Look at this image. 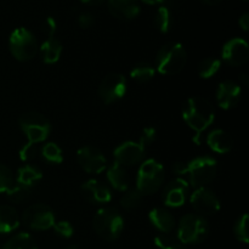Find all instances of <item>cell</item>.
<instances>
[{
  "instance_id": "cell-1",
  "label": "cell",
  "mask_w": 249,
  "mask_h": 249,
  "mask_svg": "<svg viewBox=\"0 0 249 249\" xmlns=\"http://www.w3.org/2000/svg\"><path fill=\"white\" fill-rule=\"evenodd\" d=\"M182 118L190 129L201 135L214 123L215 111L211 101L204 97H190L182 108Z\"/></svg>"
},
{
  "instance_id": "cell-2",
  "label": "cell",
  "mask_w": 249,
  "mask_h": 249,
  "mask_svg": "<svg viewBox=\"0 0 249 249\" xmlns=\"http://www.w3.org/2000/svg\"><path fill=\"white\" fill-rule=\"evenodd\" d=\"M92 228L105 241H116L124 230V218L114 207H102L92 219Z\"/></svg>"
},
{
  "instance_id": "cell-3",
  "label": "cell",
  "mask_w": 249,
  "mask_h": 249,
  "mask_svg": "<svg viewBox=\"0 0 249 249\" xmlns=\"http://www.w3.org/2000/svg\"><path fill=\"white\" fill-rule=\"evenodd\" d=\"M187 62V53L180 43H168L158 50L155 68L164 75H174L181 72Z\"/></svg>"
},
{
  "instance_id": "cell-4",
  "label": "cell",
  "mask_w": 249,
  "mask_h": 249,
  "mask_svg": "<svg viewBox=\"0 0 249 249\" xmlns=\"http://www.w3.org/2000/svg\"><path fill=\"white\" fill-rule=\"evenodd\" d=\"M209 224L204 216L196 213L185 214L178 224L177 238L182 245H198L209 235Z\"/></svg>"
},
{
  "instance_id": "cell-5",
  "label": "cell",
  "mask_w": 249,
  "mask_h": 249,
  "mask_svg": "<svg viewBox=\"0 0 249 249\" xmlns=\"http://www.w3.org/2000/svg\"><path fill=\"white\" fill-rule=\"evenodd\" d=\"M164 165L157 160H146L140 164L136 175V190L142 195L158 192L164 182Z\"/></svg>"
},
{
  "instance_id": "cell-6",
  "label": "cell",
  "mask_w": 249,
  "mask_h": 249,
  "mask_svg": "<svg viewBox=\"0 0 249 249\" xmlns=\"http://www.w3.org/2000/svg\"><path fill=\"white\" fill-rule=\"evenodd\" d=\"M218 173V162L211 156H199L187 163L189 184L194 189L206 187L215 179Z\"/></svg>"
},
{
  "instance_id": "cell-7",
  "label": "cell",
  "mask_w": 249,
  "mask_h": 249,
  "mask_svg": "<svg viewBox=\"0 0 249 249\" xmlns=\"http://www.w3.org/2000/svg\"><path fill=\"white\" fill-rule=\"evenodd\" d=\"M9 49L11 55L17 61L27 62L36 57L39 51V45L36 36L29 29L19 27L10 36Z\"/></svg>"
},
{
  "instance_id": "cell-8",
  "label": "cell",
  "mask_w": 249,
  "mask_h": 249,
  "mask_svg": "<svg viewBox=\"0 0 249 249\" xmlns=\"http://www.w3.org/2000/svg\"><path fill=\"white\" fill-rule=\"evenodd\" d=\"M19 128L28 139L29 143L43 142L51 133V124L44 114L39 112H26L19 117Z\"/></svg>"
},
{
  "instance_id": "cell-9",
  "label": "cell",
  "mask_w": 249,
  "mask_h": 249,
  "mask_svg": "<svg viewBox=\"0 0 249 249\" xmlns=\"http://www.w3.org/2000/svg\"><path fill=\"white\" fill-rule=\"evenodd\" d=\"M21 220L31 230L45 231L53 229V224L56 223V215L49 206L36 203L24 209Z\"/></svg>"
},
{
  "instance_id": "cell-10",
  "label": "cell",
  "mask_w": 249,
  "mask_h": 249,
  "mask_svg": "<svg viewBox=\"0 0 249 249\" xmlns=\"http://www.w3.org/2000/svg\"><path fill=\"white\" fill-rule=\"evenodd\" d=\"M189 201L196 214H199L204 218L208 215H214L221 208L218 195L208 186L195 189V191L190 194Z\"/></svg>"
},
{
  "instance_id": "cell-11",
  "label": "cell",
  "mask_w": 249,
  "mask_h": 249,
  "mask_svg": "<svg viewBox=\"0 0 249 249\" xmlns=\"http://www.w3.org/2000/svg\"><path fill=\"white\" fill-rule=\"evenodd\" d=\"M128 90V80L121 73H109L99 85V96L105 104H114L123 99Z\"/></svg>"
},
{
  "instance_id": "cell-12",
  "label": "cell",
  "mask_w": 249,
  "mask_h": 249,
  "mask_svg": "<svg viewBox=\"0 0 249 249\" xmlns=\"http://www.w3.org/2000/svg\"><path fill=\"white\" fill-rule=\"evenodd\" d=\"M78 164L89 174H100L107 168V160L101 150L94 146H83L77 152Z\"/></svg>"
},
{
  "instance_id": "cell-13",
  "label": "cell",
  "mask_w": 249,
  "mask_h": 249,
  "mask_svg": "<svg viewBox=\"0 0 249 249\" xmlns=\"http://www.w3.org/2000/svg\"><path fill=\"white\" fill-rule=\"evenodd\" d=\"M114 162L123 167H134L145 160L146 148L135 141H125L117 146L113 151Z\"/></svg>"
},
{
  "instance_id": "cell-14",
  "label": "cell",
  "mask_w": 249,
  "mask_h": 249,
  "mask_svg": "<svg viewBox=\"0 0 249 249\" xmlns=\"http://www.w3.org/2000/svg\"><path fill=\"white\" fill-rule=\"evenodd\" d=\"M190 187L191 186L186 180L182 178H175L163 190V203L170 208L184 206L190 197Z\"/></svg>"
},
{
  "instance_id": "cell-15",
  "label": "cell",
  "mask_w": 249,
  "mask_h": 249,
  "mask_svg": "<svg viewBox=\"0 0 249 249\" xmlns=\"http://www.w3.org/2000/svg\"><path fill=\"white\" fill-rule=\"evenodd\" d=\"M249 57L248 43L242 38H232L226 41L221 51V60L232 67L245 65Z\"/></svg>"
},
{
  "instance_id": "cell-16",
  "label": "cell",
  "mask_w": 249,
  "mask_h": 249,
  "mask_svg": "<svg viewBox=\"0 0 249 249\" xmlns=\"http://www.w3.org/2000/svg\"><path fill=\"white\" fill-rule=\"evenodd\" d=\"M82 192L84 198L95 206H105L109 203L113 197L111 186L96 179H90L83 182Z\"/></svg>"
},
{
  "instance_id": "cell-17",
  "label": "cell",
  "mask_w": 249,
  "mask_h": 249,
  "mask_svg": "<svg viewBox=\"0 0 249 249\" xmlns=\"http://www.w3.org/2000/svg\"><path fill=\"white\" fill-rule=\"evenodd\" d=\"M242 96V88L241 84L233 80H224L218 85L215 92V99L219 107L225 111L235 108L241 101Z\"/></svg>"
},
{
  "instance_id": "cell-18",
  "label": "cell",
  "mask_w": 249,
  "mask_h": 249,
  "mask_svg": "<svg viewBox=\"0 0 249 249\" xmlns=\"http://www.w3.org/2000/svg\"><path fill=\"white\" fill-rule=\"evenodd\" d=\"M108 10L116 18L130 21L140 14L139 0H108Z\"/></svg>"
},
{
  "instance_id": "cell-19",
  "label": "cell",
  "mask_w": 249,
  "mask_h": 249,
  "mask_svg": "<svg viewBox=\"0 0 249 249\" xmlns=\"http://www.w3.org/2000/svg\"><path fill=\"white\" fill-rule=\"evenodd\" d=\"M148 220L160 233H170L177 225L174 215L163 207H156L151 209L148 213Z\"/></svg>"
},
{
  "instance_id": "cell-20",
  "label": "cell",
  "mask_w": 249,
  "mask_h": 249,
  "mask_svg": "<svg viewBox=\"0 0 249 249\" xmlns=\"http://www.w3.org/2000/svg\"><path fill=\"white\" fill-rule=\"evenodd\" d=\"M207 145L214 152L225 155L233 148V139L223 129H214L207 135Z\"/></svg>"
},
{
  "instance_id": "cell-21",
  "label": "cell",
  "mask_w": 249,
  "mask_h": 249,
  "mask_svg": "<svg viewBox=\"0 0 249 249\" xmlns=\"http://www.w3.org/2000/svg\"><path fill=\"white\" fill-rule=\"evenodd\" d=\"M107 180L111 187L117 191H126L130 187V177L125 167L114 162L113 164L107 168Z\"/></svg>"
},
{
  "instance_id": "cell-22",
  "label": "cell",
  "mask_w": 249,
  "mask_h": 249,
  "mask_svg": "<svg viewBox=\"0 0 249 249\" xmlns=\"http://www.w3.org/2000/svg\"><path fill=\"white\" fill-rule=\"evenodd\" d=\"M21 223L18 212L11 206H0V235L10 233L16 230Z\"/></svg>"
},
{
  "instance_id": "cell-23",
  "label": "cell",
  "mask_w": 249,
  "mask_h": 249,
  "mask_svg": "<svg viewBox=\"0 0 249 249\" xmlns=\"http://www.w3.org/2000/svg\"><path fill=\"white\" fill-rule=\"evenodd\" d=\"M39 51H40L43 62H45L46 65H53V63H56L60 60L61 55H62L63 46L57 38L51 36L39 46Z\"/></svg>"
},
{
  "instance_id": "cell-24",
  "label": "cell",
  "mask_w": 249,
  "mask_h": 249,
  "mask_svg": "<svg viewBox=\"0 0 249 249\" xmlns=\"http://www.w3.org/2000/svg\"><path fill=\"white\" fill-rule=\"evenodd\" d=\"M41 178H43V172H41L36 165L24 164L17 170L15 180H16V182H18V184L33 187L36 182L41 180Z\"/></svg>"
},
{
  "instance_id": "cell-25",
  "label": "cell",
  "mask_w": 249,
  "mask_h": 249,
  "mask_svg": "<svg viewBox=\"0 0 249 249\" xmlns=\"http://www.w3.org/2000/svg\"><path fill=\"white\" fill-rule=\"evenodd\" d=\"M221 65L223 61L218 57H206L199 62L198 67H197V73L202 79H211L214 75L218 74L219 71L221 70Z\"/></svg>"
},
{
  "instance_id": "cell-26",
  "label": "cell",
  "mask_w": 249,
  "mask_h": 249,
  "mask_svg": "<svg viewBox=\"0 0 249 249\" xmlns=\"http://www.w3.org/2000/svg\"><path fill=\"white\" fill-rule=\"evenodd\" d=\"M155 66L151 65L150 62L141 61L138 62L130 71V77L138 83H148L155 78L156 75Z\"/></svg>"
},
{
  "instance_id": "cell-27",
  "label": "cell",
  "mask_w": 249,
  "mask_h": 249,
  "mask_svg": "<svg viewBox=\"0 0 249 249\" xmlns=\"http://www.w3.org/2000/svg\"><path fill=\"white\" fill-rule=\"evenodd\" d=\"M2 249H39L36 240L27 232H19L12 236L2 246Z\"/></svg>"
},
{
  "instance_id": "cell-28",
  "label": "cell",
  "mask_w": 249,
  "mask_h": 249,
  "mask_svg": "<svg viewBox=\"0 0 249 249\" xmlns=\"http://www.w3.org/2000/svg\"><path fill=\"white\" fill-rule=\"evenodd\" d=\"M155 26L160 33H168L173 27V15L169 7L160 6L155 14Z\"/></svg>"
},
{
  "instance_id": "cell-29",
  "label": "cell",
  "mask_w": 249,
  "mask_h": 249,
  "mask_svg": "<svg viewBox=\"0 0 249 249\" xmlns=\"http://www.w3.org/2000/svg\"><path fill=\"white\" fill-rule=\"evenodd\" d=\"M143 195L136 189H128L124 191L123 196L121 198V207L125 211H134V209L139 208L142 203Z\"/></svg>"
},
{
  "instance_id": "cell-30",
  "label": "cell",
  "mask_w": 249,
  "mask_h": 249,
  "mask_svg": "<svg viewBox=\"0 0 249 249\" xmlns=\"http://www.w3.org/2000/svg\"><path fill=\"white\" fill-rule=\"evenodd\" d=\"M32 191H33V187L32 186H26V185L18 184V182L15 181L11 189L6 192V195L7 198L11 202H14V203H21V202L29 198Z\"/></svg>"
},
{
  "instance_id": "cell-31",
  "label": "cell",
  "mask_w": 249,
  "mask_h": 249,
  "mask_svg": "<svg viewBox=\"0 0 249 249\" xmlns=\"http://www.w3.org/2000/svg\"><path fill=\"white\" fill-rule=\"evenodd\" d=\"M41 156L44 160L51 164H61L63 162L62 150L55 142H48L41 148Z\"/></svg>"
},
{
  "instance_id": "cell-32",
  "label": "cell",
  "mask_w": 249,
  "mask_h": 249,
  "mask_svg": "<svg viewBox=\"0 0 249 249\" xmlns=\"http://www.w3.org/2000/svg\"><path fill=\"white\" fill-rule=\"evenodd\" d=\"M248 221H249L248 214L245 213L242 214L237 220H236L235 226H233V233H235L236 238L242 243H248L249 241Z\"/></svg>"
},
{
  "instance_id": "cell-33",
  "label": "cell",
  "mask_w": 249,
  "mask_h": 249,
  "mask_svg": "<svg viewBox=\"0 0 249 249\" xmlns=\"http://www.w3.org/2000/svg\"><path fill=\"white\" fill-rule=\"evenodd\" d=\"M14 172L7 165L0 163V194L7 192L15 184Z\"/></svg>"
},
{
  "instance_id": "cell-34",
  "label": "cell",
  "mask_w": 249,
  "mask_h": 249,
  "mask_svg": "<svg viewBox=\"0 0 249 249\" xmlns=\"http://www.w3.org/2000/svg\"><path fill=\"white\" fill-rule=\"evenodd\" d=\"M53 231L57 236L62 238H71L74 233V228H73L72 224L67 220H61L56 221L53 226Z\"/></svg>"
},
{
  "instance_id": "cell-35",
  "label": "cell",
  "mask_w": 249,
  "mask_h": 249,
  "mask_svg": "<svg viewBox=\"0 0 249 249\" xmlns=\"http://www.w3.org/2000/svg\"><path fill=\"white\" fill-rule=\"evenodd\" d=\"M156 139H157V130H156L153 126H146V128H143V130L141 131L139 143L146 148L148 147V146L152 145L156 141Z\"/></svg>"
},
{
  "instance_id": "cell-36",
  "label": "cell",
  "mask_w": 249,
  "mask_h": 249,
  "mask_svg": "<svg viewBox=\"0 0 249 249\" xmlns=\"http://www.w3.org/2000/svg\"><path fill=\"white\" fill-rule=\"evenodd\" d=\"M36 152H38V147H36V143H27L22 147L21 152H19V157L22 160L27 162V160H32L33 158H36Z\"/></svg>"
},
{
  "instance_id": "cell-37",
  "label": "cell",
  "mask_w": 249,
  "mask_h": 249,
  "mask_svg": "<svg viewBox=\"0 0 249 249\" xmlns=\"http://www.w3.org/2000/svg\"><path fill=\"white\" fill-rule=\"evenodd\" d=\"M44 33L48 36V38L55 36L56 29H57V23H56V19L53 17H46L43 22V26H41Z\"/></svg>"
},
{
  "instance_id": "cell-38",
  "label": "cell",
  "mask_w": 249,
  "mask_h": 249,
  "mask_svg": "<svg viewBox=\"0 0 249 249\" xmlns=\"http://www.w3.org/2000/svg\"><path fill=\"white\" fill-rule=\"evenodd\" d=\"M94 23H95V17L92 16L90 12H82V14L78 16V24H79L82 28L84 29L90 28Z\"/></svg>"
},
{
  "instance_id": "cell-39",
  "label": "cell",
  "mask_w": 249,
  "mask_h": 249,
  "mask_svg": "<svg viewBox=\"0 0 249 249\" xmlns=\"http://www.w3.org/2000/svg\"><path fill=\"white\" fill-rule=\"evenodd\" d=\"M172 170L178 178H181L184 175H186L187 173V163L185 162H175L172 165Z\"/></svg>"
},
{
  "instance_id": "cell-40",
  "label": "cell",
  "mask_w": 249,
  "mask_h": 249,
  "mask_svg": "<svg viewBox=\"0 0 249 249\" xmlns=\"http://www.w3.org/2000/svg\"><path fill=\"white\" fill-rule=\"evenodd\" d=\"M238 24H240L241 28L243 29V31H248L249 28V14H243L242 16L240 17V19H238Z\"/></svg>"
},
{
  "instance_id": "cell-41",
  "label": "cell",
  "mask_w": 249,
  "mask_h": 249,
  "mask_svg": "<svg viewBox=\"0 0 249 249\" xmlns=\"http://www.w3.org/2000/svg\"><path fill=\"white\" fill-rule=\"evenodd\" d=\"M165 249H189L186 247V245H182L181 242H179V240H177L175 242H173L169 247H167Z\"/></svg>"
},
{
  "instance_id": "cell-42",
  "label": "cell",
  "mask_w": 249,
  "mask_h": 249,
  "mask_svg": "<svg viewBox=\"0 0 249 249\" xmlns=\"http://www.w3.org/2000/svg\"><path fill=\"white\" fill-rule=\"evenodd\" d=\"M80 1L83 2V4H87V5H101L102 2L105 1V0H80Z\"/></svg>"
},
{
  "instance_id": "cell-43",
  "label": "cell",
  "mask_w": 249,
  "mask_h": 249,
  "mask_svg": "<svg viewBox=\"0 0 249 249\" xmlns=\"http://www.w3.org/2000/svg\"><path fill=\"white\" fill-rule=\"evenodd\" d=\"M141 1L148 5H157V4H163L165 0H141Z\"/></svg>"
},
{
  "instance_id": "cell-44",
  "label": "cell",
  "mask_w": 249,
  "mask_h": 249,
  "mask_svg": "<svg viewBox=\"0 0 249 249\" xmlns=\"http://www.w3.org/2000/svg\"><path fill=\"white\" fill-rule=\"evenodd\" d=\"M201 1L206 5H218L219 2H221L223 0H201Z\"/></svg>"
},
{
  "instance_id": "cell-45",
  "label": "cell",
  "mask_w": 249,
  "mask_h": 249,
  "mask_svg": "<svg viewBox=\"0 0 249 249\" xmlns=\"http://www.w3.org/2000/svg\"><path fill=\"white\" fill-rule=\"evenodd\" d=\"M240 79H241V82H242L243 85H248V77H247V74L242 73V74H241V77H240Z\"/></svg>"
},
{
  "instance_id": "cell-46",
  "label": "cell",
  "mask_w": 249,
  "mask_h": 249,
  "mask_svg": "<svg viewBox=\"0 0 249 249\" xmlns=\"http://www.w3.org/2000/svg\"><path fill=\"white\" fill-rule=\"evenodd\" d=\"M62 249H78V247L75 245H68L66 247H63Z\"/></svg>"
}]
</instances>
